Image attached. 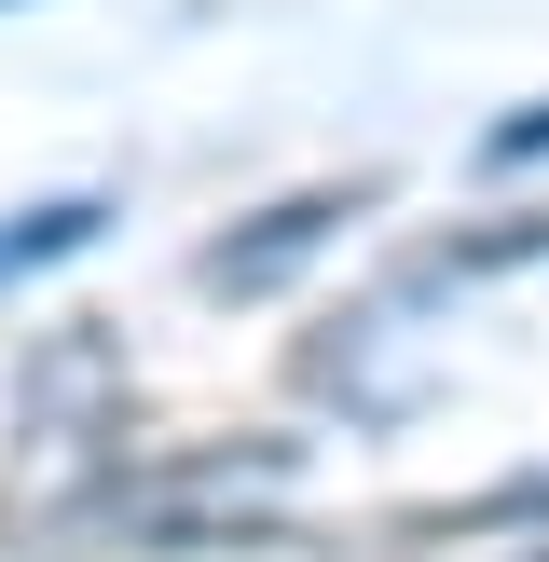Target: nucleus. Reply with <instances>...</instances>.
Here are the masks:
<instances>
[{"label":"nucleus","instance_id":"6","mask_svg":"<svg viewBox=\"0 0 549 562\" xmlns=\"http://www.w3.org/2000/svg\"><path fill=\"white\" fill-rule=\"evenodd\" d=\"M508 562H549V536H536V549H508Z\"/></svg>","mask_w":549,"mask_h":562},{"label":"nucleus","instance_id":"2","mask_svg":"<svg viewBox=\"0 0 549 562\" xmlns=\"http://www.w3.org/2000/svg\"><path fill=\"white\" fill-rule=\"evenodd\" d=\"M384 220V179H302V192H261V206H234L206 247H192V289L220 302V316H261V302L316 289V261L344 234H371Z\"/></svg>","mask_w":549,"mask_h":562},{"label":"nucleus","instance_id":"5","mask_svg":"<svg viewBox=\"0 0 549 562\" xmlns=\"http://www.w3.org/2000/svg\"><path fill=\"white\" fill-rule=\"evenodd\" d=\"M481 179H494V192H549V97L481 124Z\"/></svg>","mask_w":549,"mask_h":562},{"label":"nucleus","instance_id":"3","mask_svg":"<svg viewBox=\"0 0 549 562\" xmlns=\"http://www.w3.org/2000/svg\"><path fill=\"white\" fill-rule=\"evenodd\" d=\"M97 234H110V192H42V206H0V289H27V274H69Z\"/></svg>","mask_w":549,"mask_h":562},{"label":"nucleus","instance_id":"7","mask_svg":"<svg viewBox=\"0 0 549 562\" xmlns=\"http://www.w3.org/2000/svg\"><path fill=\"white\" fill-rule=\"evenodd\" d=\"M0 14H27V0H0Z\"/></svg>","mask_w":549,"mask_h":562},{"label":"nucleus","instance_id":"1","mask_svg":"<svg viewBox=\"0 0 549 562\" xmlns=\"http://www.w3.org/2000/svg\"><path fill=\"white\" fill-rule=\"evenodd\" d=\"M14 384H27V398H14V453H27V481H42L55 508L97 494L110 467H137V384H124V344H110L97 316L42 329Z\"/></svg>","mask_w":549,"mask_h":562},{"label":"nucleus","instance_id":"4","mask_svg":"<svg viewBox=\"0 0 549 562\" xmlns=\"http://www.w3.org/2000/svg\"><path fill=\"white\" fill-rule=\"evenodd\" d=\"M439 274H453V289H481V274H549V206H494L481 234L439 247Z\"/></svg>","mask_w":549,"mask_h":562}]
</instances>
